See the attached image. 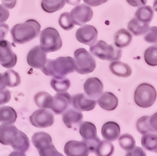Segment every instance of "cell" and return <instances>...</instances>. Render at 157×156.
Masks as SVG:
<instances>
[{
  "instance_id": "cell-1",
  "label": "cell",
  "mask_w": 157,
  "mask_h": 156,
  "mask_svg": "<svg viewBox=\"0 0 157 156\" xmlns=\"http://www.w3.org/2000/svg\"><path fill=\"white\" fill-rule=\"evenodd\" d=\"M41 70L47 76L64 78L75 71L74 59L71 57H60L55 60L47 59Z\"/></svg>"
},
{
  "instance_id": "cell-2",
  "label": "cell",
  "mask_w": 157,
  "mask_h": 156,
  "mask_svg": "<svg viewBox=\"0 0 157 156\" xmlns=\"http://www.w3.org/2000/svg\"><path fill=\"white\" fill-rule=\"evenodd\" d=\"M41 26L36 20H29L22 24H17L10 30L13 41L17 44H25L32 41L40 33Z\"/></svg>"
},
{
  "instance_id": "cell-3",
  "label": "cell",
  "mask_w": 157,
  "mask_h": 156,
  "mask_svg": "<svg viewBox=\"0 0 157 156\" xmlns=\"http://www.w3.org/2000/svg\"><path fill=\"white\" fill-rule=\"evenodd\" d=\"M90 52L98 58L108 61L119 60L122 57V51L120 48L115 47L112 44H108L103 40H100L96 44L90 46Z\"/></svg>"
},
{
  "instance_id": "cell-4",
  "label": "cell",
  "mask_w": 157,
  "mask_h": 156,
  "mask_svg": "<svg viewBox=\"0 0 157 156\" xmlns=\"http://www.w3.org/2000/svg\"><path fill=\"white\" fill-rule=\"evenodd\" d=\"M75 70L81 74H87L93 72L96 67L94 57L86 49L79 48L74 53Z\"/></svg>"
},
{
  "instance_id": "cell-5",
  "label": "cell",
  "mask_w": 157,
  "mask_h": 156,
  "mask_svg": "<svg viewBox=\"0 0 157 156\" xmlns=\"http://www.w3.org/2000/svg\"><path fill=\"white\" fill-rule=\"evenodd\" d=\"M40 47L46 53H52L62 47V41L59 32L54 28H47L39 33Z\"/></svg>"
},
{
  "instance_id": "cell-6",
  "label": "cell",
  "mask_w": 157,
  "mask_h": 156,
  "mask_svg": "<svg viewBox=\"0 0 157 156\" xmlns=\"http://www.w3.org/2000/svg\"><path fill=\"white\" fill-rule=\"evenodd\" d=\"M156 101V90L153 86L141 83L134 91V102L137 106L147 108L152 106Z\"/></svg>"
},
{
  "instance_id": "cell-7",
  "label": "cell",
  "mask_w": 157,
  "mask_h": 156,
  "mask_svg": "<svg viewBox=\"0 0 157 156\" xmlns=\"http://www.w3.org/2000/svg\"><path fill=\"white\" fill-rule=\"evenodd\" d=\"M79 133L82 137V141L87 145L90 151L94 152L101 139L97 133V128L94 124L90 122H84L80 124Z\"/></svg>"
},
{
  "instance_id": "cell-8",
  "label": "cell",
  "mask_w": 157,
  "mask_h": 156,
  "mask_svg": "<svg viewBox=\"0 0 157 156\" xmlns=\"http://www.w3.org/2000/svg\"><path fill=\"white\" fill-rule=\"evenodd\" d=\"M17 61L16 53L12 50L10 43L6 39L0 41V64L6 68H12Z\"/></svg>"
},
{
  "instance_id": "cell-9",
  "label": "cell",
  "mask_w": 157,
  "mask_h": 156,
  "mask_svg": "<svg viewBox=\"0 0 157 156\" xmlns=\"http://www.w3.org/2000/svg\"><path fill=\"white\" fill-rule=\"evenodd\" d=\"M30 123L37 128H47L54 123V114L46 108L35 111L30 116Z\"/></svg>"
},
{
  "instance_id": "cell-10",
  "label": "cell",
  "mask_w": 157,
  "mask_h": 156,
  "mask_svg": "<svg viewBox=\"0 0 157 156\" xmlns=\"http://www.w3.org/2000/svg\"><path fill=\"white\" fill-rule=\"evenodd\" d=\"M71 16L75 25L82 26L90 21L93 17V10L86 4H78L71 11Z\"/></svg>"
},
{
  "instance_id": "cell-11",
  "label": "cell",
  "mask_w": 157,
  "mask_h": 156,
  "mask_svg": "<svg viewBox=\"0 0 157 156\" xmlns=\"http://www.w3.org/2000/svg\"><path fill=\"white\" fill-rule=\"evenodd\" d=\"M98 32L95 27L92 25H84L78 29L75 33V37L79 43L82 44L92 46L98 39Z\"/></svg>"
},
{
  "instance_id": "cell-12",
  "label": "cell",
  "mask_w": 157,
  "mask_h": 156,
  "mask_svg": "<svg viewBox=\"0 0 157 156\" xmlns=\"http://www.w3.org/2000/svg\"><path fill=\"white\" fill-rule=\"evenodd\" d=\"M47 60V53L43 51L40 46H36L29 50L27 56V62L29 66L36 69H41Z\"/></svg>"
},
{
  "instance_id": "cell-13",
  "label": "cell",
  "mask_w": 157,
  "mask_h": 156,
  "mask_svg": "<svg viewBox=\"0 0 157 156\" xmlns=\"http://www.w3.org/2000/svg\"><path fill=\"white\" fill-rule=\"evenodd\" d=\"M103 83L99 78H89L83 85V89L86 96L92 100H97L100 97L103 93Z\"/></svg>"
},
{
  "instance_id": "cell-14",
  "label": "cell",
  "mask_w": 157,
  "mask_h": 156,
  "mask_svg": "<svg viewBox=\"0 0 157 156\" xmlns=\"http://www.w3.org/2000/svg\"><path fill=\"white\" fill-rule=\"evenodd\" d=\"M71 97L68 93L61 92L57 93L53 97V103L51 109L56 115H61L68 109L71 105Z\"/></svg>"
},
{
  "instance_id": "cell-15",
  "label": "cell",
  "mask_w": 157,
  "mask_h": 156,
  "mask_svg": "<svg viewBox=\"0 0 157 156\" xmlns=\"http://www.w3.org/2000/svg\"><path fill=\"white\" fill-rule=\"evenodd\" d=\"M157 114L155 113L151 116H143L140 119H137L136 123V128L137 131L141 134H145V133H156L157 131Z\"/></svg>"
},
{
  "instance_id": "cell-16",
  "label": "cell",
  "mask_w": 157,
  "mask_h": 156,
  "mask_svg": "<svg viewBox=\"0 0 157 156\" xmlns=\"http://www.w3.org/2000/svg\"><path fill=\"white\" fill-rule=\"evenodd\" d=\"M64 153L67 156H88L90 150L83 141L70 140L64 145Z\"/></svg>"
},
{
  "instance_id": "cell-17",
  "label": "cell",
  "mask_w": 157,
  "mask_h": 156,
  "mask_svg": "<svg viewBox=\"0 0 157 156\" xmlns=\"http://www.w3.org/2000/svg\"><path fill=\"white\" fill-rule=\"evenodd\" d=\"M96 101L90 99L85 93H78L72 97L71 105L75 109L79 112H89L96 106Z\"/></svg>"
},
{
  "instance_id": "cell-18",
  "label": "cell",
  "mask_w": 157,
  "mask_h": 156,
  "mask_svg": "<svg viewBox=\"0 0 157 156\" xmlns=\"http://www.w3.org/2000/svg\"><path fill=\"white\" fill-rule=\"evenodd\" d=\"M83 115L81 112L70 108L64 112L62 115V120L64 125L69 129H75L82 123Z\"/></svg>"
},
{
  "instance_id": "cell-19",
  "label": "cell",
  "mask_w": 157,
  "mask_h": 156,
  "mask_svg": "<svg viewBox=\"0 0 157 156\" xmlns=\"http://www.w3.org/2000/svg\"><path fill=\"white\" fill-rule=\"evenodd\" d=\"M101 134L107 141H116L120 135V127L115 122H107L102 126Z\"/></svg>"
},
{
  "instance_id": "cell-20",
  "label": "cell",
  "mask_w": 157,
  "mask_h": 156,
  "mask_svg": "<svg viewBox=\"0 0 157 156\" xmlns=\"http://www.w3.org/2000/svg\"><path fill=\"white\" fill-rule=\"evenodd\" d=\"M18 129L13 125L2 124L0 126V143L3 145H10L11 142L18 133Z\"/></svg>"
},
{
  "instance_id": "cell-21",
  "label": "cell",
  "mask_w": 157,
  "mask_h": 156,
  "mask_svg": "<svg viewBox=\"0 0 157 156\" xmlns=\"http://www.w3.org/2000/svg\"><path fill=\"white\" fill-rule=\"evenodd\" d=\"M98 105L105 111H113L118 106V98L113 93L105 92L98 100Z\"/></svg>"
},
{
  "instance_id": "cell-22",
  "label": "cell",
  "mask_w": 157,
  "mask_h": 156,
  "mask_svg": "<svg viewBox=\"0 0 157 156\" xmlns=\"http://www.w3.org/2000/svg\"><path fill=\"white\" fill-rule=\"evenodd\" d=\"M10 146L14 151L26 152L30 147V142L27 135L21 130H18L17 134L11 142Z\"/></svg>"
},
{
  "instance_id": "cell-23",
  "label": "cell",
  "mask_w": 157,
  "mask_h": 156,
  "mask_svg": "<svg viewBox=\"0 0 157 156\" xmlns=\"http://www.w3.org/2000/svg\"><path fill=\"white\" fill-rule=\"evenodd\" d=\"M109 69H110L111 72L114 74L115 75L123 77V78H127V77L130 76L132 73V70L130 66L125 63L121 62L120 60H116V61L111 63L109 65Z\"/></svg>"
},
{
  "instance_id": "cell-24",
  "label": "cell",
  "mask_w": 157,
  "mask_h": 156,
  "mask_svg": "<svg viewBox=\"0 0 157 156\" xmlns=\"http://www.w3.org/2000/svg\"><path fill=\"white\" fill-rule=\"evenodd\" d=\"M132 41V35L128 30L122 29L118 31L114 36V43L118 48H125Z\"/></svg>"
},
{
  "instance_id": "cell-25",
  "label": "cell",
  "mask_w": 157,
  "mask_h": 156,
  "mask_svg": "<svg viewBox=\"0 0 157 156\" xmlns=\"http://www.w3.org/2000/svg\"><path fill=\"white\" fill-rule=\"evenodd\" d=\"M127 29L130 32L135 36L145 35L149 29V24L139 21L135 17L133 18L127 25Z\"/></svg>"
},
{
  "instance_id": "cell-26",
  "label": "cell",
  "mask_w": 157,
  "mask_h": 156,
  "mask_svg": "<svg viewBox=\"0 0 157 156\" xmlns=\"http://www.w3.org/2000/svg\"><path fill=\"white\" fill-rule=\"evenodd\" d=\"M17 119V114L13 108L9 106H3L0 108V123L2 124L15 123Z\"/></svg>"
},
{
  "instance_id": "cell-27",
  "label": "cell",
  "mask_w": 157,
  "mask_h": 156,
  "mask_svg": "<svg viewBox=\"0 0 157 156\" xmlns=\"http://www.w3.org/2000/svg\"><path fill=\"white\" fill-rule=\"evenodd\" d=\"M154 16V10L150 6H139L135 13V18L139 21L150 24Z\"/></svg>"
},
{
  "instance_id": "cell-28",
  "label": "cell",
  "mask_w": 157,
  "mask_h": 156,
  "mask_svg": "<svg viewBox=\"0 0 157 156\" xmlns=\"http://www.w3.org/2000/svg\"><path fill=\"white\" fill-rule=\"evenodd\" d=\"M141 145L145 149L152 152L157 151V136L156 133H149L143 134L141 140Z\"/></svg>"
},
{
  "instance_id": "cell-29",
  "label": "cell",
  "mask_w": 157,
  "mask_h": 156,
  "mask_svg": "<svg viewBox=\"0 0 157 156\" xmlns=\"http://www.w3.org/2000/svg\"><path fill=\"white\" fill-rule=\"evenodd\" d=\"M65 5V0H42V9L48 13L57 12Z\"/></svg>"
},
{
  "instance_id": "cell-30",
  "label": "cell",
  "mask_w": 157,
  "mask_h": 156,
  "mask_svg": "<svg viewBox=\"0 0 157 156\" xmlns=\"http://www.w3.org/2000/svg\"><path fill=\"white\" fill-rule=\"evenodd\" d=\"M32 144L36 149H39L47 144H52V138L47 133L45 132H37L34 133L32 137Z\"/></svg>"
},
{
  "instance_id": "cell-31",
  "label": "cell",
  "mask_w": 157,
  "mask_h": 156,
  "mask_svg": "<svg viewBox=\"0 0 157 156\" xmlns=\"http://www.w3.org/2000/svg\"><path fill=\"white\" fill-rule=\"evenodd\" d=\"M34 101L39 108L50 109L53 103V97L47 92H39L36 94Z\"/></svg>"
},
{
  "instance_id": "cell-32",
  "label": "cell",
  "mask_w": 157,
  "mask_h": 156,
  "mask_svg": "<svg viewBox=\"0 0 157 156\" xmlns=\"http://www.w3.org/2000/svg\"><path fill=\"white\" fill-rule=\"evenodd\" d=\"M50 86L57 93L66 92L69 89L71 82L67 78H53L50 81Z\"/></svg>"
},
{
  "instance_id": "cell-33",
  "label": "cell",
  "mask_w": 157,
  "mask_h": 156,
  "mask_svg": "<svg viewBox=\"0 0 157 156\" xmlns=\"http://www.w3.org/2000/svg\"><path fill=\"white\" fill-rule=\"evenodd\" d=\"M114 152V146L107 140H101L94 153L97 156H112Z\"/></svg>"
},
{
  "instance_id": "cell-34",
  "label": "cell",
  "mask_w": 157,
  "mask_h": 156,
  "mask_svg": "<svg viewBox=\"0 0 157 156\" xmlns=\"http://www.w3.org/2000/svg\"><path fill=\"white\" fill-rule=\"evenodd\" d=\"M6 86L16 87L21 83V77L19 74L12 69H9L3 74Z\"/></svg>"
},
{
  "instance_id": "cell-35",
  "label": "cell",
  "mask_w": 157,
  "mask_h": 156,
  "mask_svg": "<svg viewBox=\"0 0 157 156\" xmlns=\"http://www.w3.org/2000/svg\"><path fill=\"white\" fill-rule=\"evenodd\" d=\"M119 137H120L119 138V144L123 150L129 151L135 147L136 141L131 135L126 133V134L121 135Z\"/></svg>"
},
{
  "instance_id": "cell-36",
  "label": "cell",
  "mask_w": 157,
  "mask_h": 156,
  "mask_svg": "<svg viewBox=\"0 0 157 156\" xmlns=\"http://www.w3.org/2000/svg\"><path fill=\"white\" fill-rule=\"evenodd\" d=\"M144 59L147 64L152 67L157 65V47L156 46H150L144 53Z\"/></svg>"
},
{
  "instance_id": "cell-37",
  "label": "cell",
  "mask_w": 157,
  "mask_h": 156,
  "mask_svg": "<svg viewBox=\"0 0 157 156\" xmlns=\"http://www.w3.org/2000/svg\"><path fill=\"white\" fill-rule=\"evenodd\" d=\"M59 25L61 26V29L64 30L69 31L75 27L73 20L71 16V13L68 12H65L61 13L58 20Z\"/></svg>"
},
{
  "instance_id": "cell-38",
  "label": "cell",
  "mask_w": 157,
  "mask_h": 156,
  "mask_svg": "<svg viewBox=\"0 0 157 156\" xmlns=\"http://www.w3.org/2000/svg\"><path fill=\"white\" fill-rule=\"evenodd\" d=\"M38 151L39 156H64V154L57 151L53 143L38 149Z\"/></svg>"
},
{
  "instance_id": "cell-39",
  "label": "cell",
  "mask_w": 157,
  "mask_h": 156,
  "mask_svg": "<svg viewBox=\"0 0 157 156\" xmlns=\"http://www.w3.org/2000/svg\"><path fill=\"white\" fill-rule=\"evenodd\" d=\"M157 28L156 27H149V29L145 34V40L148 43H156L157 42Z\"/></svg>"
},
{
  "instance_id": "cell-40",
  "label": "cell",
  "mask_w": 157,
  "mask_h": 156,
  "mask_svg": "<svg viewBox=\"0 0 157 156\" xmlns=\"http://www.w3.org/2000/svg\"><path fill=\"white\" fill-rule=\"evenodd\" d=\"M11 93L9 89H0V105L8 103L10 101Z\"/></svg>"
},
{
  "instance_id": "cell-41",
  "label": "cell",
  "mask_w": 157,
  "mask_h": 156,
  "mask_svg": "<svg viewBox=\"0 0 157 156\" xmlns=\"http://www.w3.org/2000/svg\"><path fill=\"white\" fill-rule=\"evenodd\" d=\"M126 156H146L145 151L141 147H134L130 151H127Z\"/></svg>"
},
{
  "instance_id": "cell-42",
  "label": "cell",
  "mask_w": 157,
  "mask_h": 156,
  "mask_svg": "<svg viewBox=\"0 0 157 156\" xmlns=\"http://www.w3.org/2000/svg\"><path fill=\"white\" fill-rule=\"evenodd\" d=\"M10 17V11L7 8L4 7L2 5H0V24H3L8 20Z\"/></svg>"
},
{
  "instance_id": "cell-43",
  "label": "cell",
  "mask_w": 157,
  "mask_h": 156,
  "mask_svg": "<svg viewBox=\"0 0 157 156\" xmlns=\"http://www.w3.org/2000/svg\"><path fill=\"white\" fill-rule=\"evenodd\" d=\"M9 32V26L6 24H0V41L5 39L7 33Z\"/></svg>"
},
{
  "instance_id": "cell-44",
  "label": "cell",
  "mask_w": 157,
  "mask_h": 156,
  "mask_svg": "<svg viewBox=\"0 0 157 156\" xmlns=\"http://www.w3.org/2000/svg\"><path fill=\"white\" fill-rule=\"evenodd\" d=\"M127 3L134 7H139L145 6L147 3V0H127Z\"/></svg>"
},
{
  "instance_id": "cell-45",
  "label": "cell",
  "mask_w": 157,
  "mask_h": 156,
  "mask_svg": "<svg viewBox=\"0 0 157 156\" xmlns=\"http://www.w3.org/2000/svg\"><path fill=\"white\" fill-rule=\"evenodd\" d=\"M85 4L90 6H98L101 4L105 3L108 0H83Z\"/></svg>"
},
{
  "instance_id": "cell-46",
  "label": "cell",
  "mask_w": 157,
  "mask_h": 156,
  "mask_svg": "<svg viewBox=\"0 0 157 156\" xmlns=\"http://www.w3.org/2000/svg\"><path fill=\"white\" fill-rule=\"evenodd\" d=\"M2 5L7 9H13L16 6L17 0H1Z\"/></svg>"
},
{
  "instance_id": "cell-47",
  "label": "cell",
  "mask_w": 157,
  "mask_h": 156,
  "mask_svg": "<svg viewBox=\"0 0 157 156\" xmlns=\"http://www.w3.org/2000/svg\"><path fill=\"white\" fill-rule=\"evenodd\" d=\"M6 84L3 74L0 73V89H6Z\"/></svg>"
},
{
  "instance_id": "cell-48",
  "label": "cell",
  "mask_w": 157,
  "mask_h": 156,
  "mask_svg": "<svg viewBox=\"0 0 157 156\" xmlns=\"http://www.w3.org/2000/svg\"><path fill=\"white\" fill-rule=\"evenodd\" d=\"M81 0H65V3L68 4V5L75 6L78 5L80 2Z\"/></svg>"
},
{
  "instance_id": "cell-49",
  "label": "cell",
  "mask_w": 157,
  "mask_h": 156,
  "mask_svg": "<svg viewBox=\"0 0 157 156\" xmlns=\"http://www.w3.org/2000/svg\"><path fill=\"white\" fill-rule=\"evenodd\" d=\"M9 156H27L25 154V152H21V151H14L11 152L9 154Z\"/></svg>"
}]
</instances>
